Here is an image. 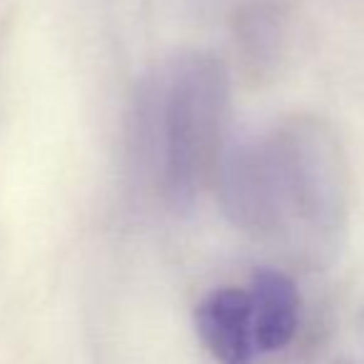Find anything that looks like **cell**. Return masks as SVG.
<instances>
[{"instance_id": "5", "label": "cell", "mask_w": 364, "mask_h": 364, "mask_svg": "<svg viewBox=\"0 0 364 364\" xmlns=\"http://www.w3.org/2000/svg\"><path fill=\"white\" fill-rule=\"evenodd\" d=\"M235 46L252 70H269L284 50V21L272 3H250L235 16Z\"/></svg>"}, {"instance_id": "7", "label": "cell", "mask_w": 364, "mask_h": 364, "mask_svg": "<svg viewBox=\"0 0 364 364\" xmlns=\"http://www.w3.org/2000/svg\"><path fill=\"white\" fill-rule=\"evenodd\" d=\"M332 364H352L349 359H337V362H332Z\"/></svg>"}, {"instance_id": "2", "label": "cell", "mask_w": 364, "mask_h": 364, "mask_svg": "<svg viewBox=\"0 0 364 364\" xmlns=\"http://www.w3.org/2000/svg\"><path fill=\"white\" fill-rule=\"evenodd\" d=\"M230 127V73L210 53L170 60L147 82L140 145L160 195L175 208L195 203L218 180Z\"/></svg>"}, {"instance_id": "4", "label": "cell", "mask_w": 364, "mask_h": 364, "mask_svg": "<svg viewBox=\"0 0 364 364\" xmlns=\"http://www.w3.org/2000/svg\"><path fill=\"white\" fill-rule=\"evenodd\" d=\"M252 304V329L257 352H279L299 329V289L289 274L272 267L255 272L247 289Z\"/></svg>"}, {"instance_id": "1", "label": "cell", "mask_w": 364, "mask_h": 364, "mask_svg": "<svg viewBox=\"0 0 364 364\" xmlns=\"http://www.w3.org/2000/svg\"><path fill=\"white\" fill-rule=\"evenodd\" d=\"M228 218L264 242L324 252L347 223V162L337 135L314 115L225 152L218 172Z\"/></svg>"}, {"instance_id": "6", "label": "cell", "mask_w": 364, "mask_h": 364, "mask_svg": "<svg viewBox=\"0 0 364 364\" xmlns=\"http://www.w3.org/2000/svg\"><path fill=\"white\" fill-rule=\"evenodd\" d=\"M359 327H362V334H364V309H362V314H359Z\"/></svg>"}, {"instance_id": "3", "label": "cell", "mask_w": 364, "mask_h": 364, "mask_svg": "<svg viewBox=\"0 0 364 364\" xmlns=\"http://www.w3.org/2000/svg\"><path fill=\"white\" fill-rule=\"evenodd\" d=\"M195 329L218 364H252L255 354H259L247 289L220 287L200 299L195 309Z\"/></svg>"}]
</instances>
